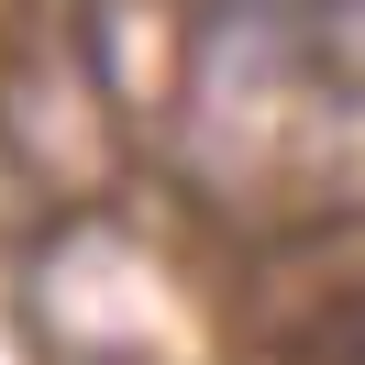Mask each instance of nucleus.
I'll return each instance as SVG.
<instances>
[{"instance_id": "1", "label": "nucleus", "mask_w": 365, "mask_h": 365, "mask_svg": "<svg viewBox=\"0 0 365 365\" xmlns=\"http://www.w3.org/2000/svg\"><path fill=\"white\" fill-rule=\"evenodd\" d=\"M354 365H365V332H354Z\"/></svg>"}]
</instances>
